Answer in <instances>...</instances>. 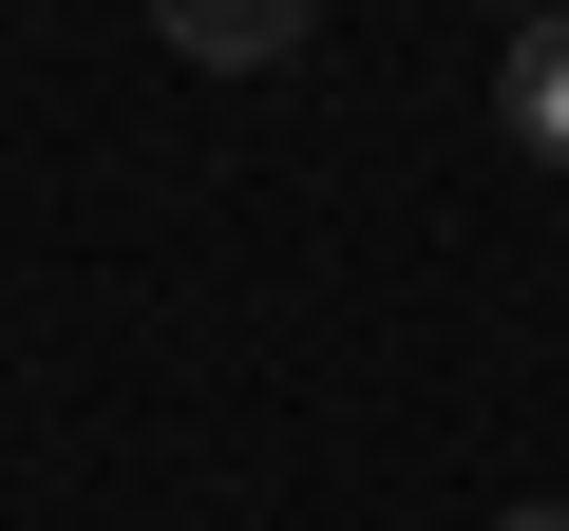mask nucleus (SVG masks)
Segmentation results:
<instances>
[{
    "label": "nucleus",
    "instance_id": "4",
    "mask_svg": "<svg viewBox=\"0 0 569 531\" xmlns=\"http://www.w3.org/2000/svg\"><path fill=\"white\" fill-rule=\"evenodd\" d=\"M512 20H550V0H512Z\"/></svg>",
    "mask_w": 569,
    "mask_h": 531
},
{
    "label": "nucleus",
    "instance_id": "1",
    "mask_svg": "<svg viewBox=\"0 0 569 531\" xmlns=\"http://www.w3.org/2000/svg\"><path fill=\"white\" fill-rule=\"evenodd\" d=\"M493 114H512V152H550V171H569V0H550V20H512Z\"/></svg>",
    "mask_w": 569,
    "mask_h": 531
},
{
    "label": "nucleus",
    "instance_id": "3",
    "mask_svg": "<svg viewBox=\"0 0 569 531\" xmlns=\"http://www.w3.org/2000/svg\"><path fill=\"white\" fill-rule=\"evenodd\" d=\"M493 531H569V512H493Z\"/></svg>",
    "mask_w": 569,
    "mask_h": 531
},
{
    "label": "nucleus",
    "instance_id": "2",
    "mask_svg": "<svg viewBox=\"0 0 569 531\" xmlns=\"http://www.w3.org/2000/svg\"><path fill=\"white\" fill-rule=\"evenodd\" d=\"M171 20V58H209V77H266L284 39H305V0H152Z\"/></svg>",
    "mask_w": 569,
    "mask_h": 531
}]
</instances>
